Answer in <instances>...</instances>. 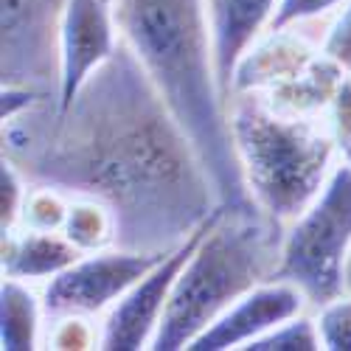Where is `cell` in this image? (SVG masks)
<instances>
[{"label":"cell","mask_w":351,"mask_h":351,"mask_svg":"<svg viewBox=\"0 0 351 351\" xmlns=\"http://www.w3.org/2000/svg\"><path fill=\"white\" fill-rule=\"evenodd\" d=\"M329 130L337 141V149L343 152L346 146L351 143V73H346L337 84V90L332 96V104H329Z\"/></svg>","instance_id":"obj_23"},{"label":"cell","mask_w":351,"mask_h":351,"mask_svg":"<svg viewBox=\"0 0 351 351\" xmlns=\"http://www.w3.org/2000/svg\"><path fill=\"white\" fill-rule=\"evenodd\" d=\"M309 298L304 289L284 278H270L253 287L242 295L228 312H222L214 324L194 337L189 351H230L247 348L256 337L267 335L270 329L281 326L284 320L295 317L306 309Z\"/></svg>","instance_id":"obj_11"},{"label":"cell","mask_w":351,"mask_h":351,"mask_svg":"<svg viewBox=\"0 0 351 351\" xmlns=\"http://www.w3.org/2000/svg\"><path fill=\"white\" fill-rule=\"evenodd\" d=\"M166 256L169 250H127V247L84 253L68 270L45 281L43 289L45 315L48 317L101 315L135 281H141L155 265H160Z\"/></svg>","instance_id":"obj_8"},{"label":"cell","mask_w":351,"mask_h":351,"mask_svg":"<svg viewBox=\"0 0 351 351\" xmlns=\"http://www.w3.org/2000/svg\"><path fill=\"white\" fill-rule=\"evenodd\" d=\"M82 256L84 253L62 230L17 228L3 237V276L20 281H48Z\"/></svg>","instance_id":"obj_13"},{"label":"cell","mask_w":351,"mask_h":351,"mask_svg":"<svg viewBox=\"0 0 351 351\" xmlns=\"http://www.w3.org/2000/svg\"><path fill=\"white\" fill-rule=\"evenodd\" d=\"M48 348H99V335L90 326L87 315H65L53 317V329L45 337Z\"/></svg>","instance_id":"obj_20"},{"label":"cell","mask_w":351,"mask_h":351,"mask_svg":"<svg viewBox=\"0 0 351 351\" xmlns=\"http://www.w3.org/2000/svg\"><path fill=\"white\" fill-rule=\"evenodd\" d=\"M230 132L247 197L278 225L298 219L335 171L337 141L315 115L284 112L253 93L233 101Z\"/></svg>","instance_id":"obj_4"},{"label":"cell","mask_w":351,"mask_h":351,"mask_svg":"<svg viewBox=\"0 0 351 351\" xmlns=\"http://www.w3.org/2000/svg\"><path fill=\"white\" fill-rule=\"evenodd\" d=\"M351 253V163L335 166L309 208L284 230L281 261L273 278L292 281L309 304L324 306L346 292V261Z\"/></svg>","instance_id":"obj_5"},{"label":"cell","mask_w":351,"mask_h":351,"mask_svg":"<svg viewBox=\"0 0 351 351\" xmlns=\"http://www.w3.org/2000/svg\"><path fill=\"white\" fill-rule=\"evenodd\" d=\"M284 225L253 199L217 208L206 237L178 276L169 306L152 340L155 351H180L194 343L242 295L276 276Z\"/></svg>","instance_id":"obj_3"},{"label":"cell","mask_w":351,"mask_h":351,"mask_svg":"<svg viewBox=\"0 0 351 351\" xmlns=\"http://www.w3.org/2000/svg\"><path fill=\"white\" fill-rule=\"evenodd\" d=\"M324 53L329 60H335L346 73H351V0L329 25V34L324 40Z\"/></svg>","instance_id":"obj_22"},{"label":"cell","mask_w":351,"mask_h":351,"mask_svg":"<svg viewBox=\"0 0 351 351\" xmlns=\"http://www.w3.org/2000/svg\"><path fill=\"white\" fill-rule=\"evenodd\" d=\"M62 233L82 253L107 250L115 247V217L101 199L87 194H71Z\"/></svg>","instance_id":"obj_15"},{"label":"cell","mask_w":351,"mask_h":351,"mask_svg":"<svg viewBox=\"0 0 351 351\" xmlns=\"http://www.w3.org/2000/svg\"><path fill=\"white\" fill-rule=\"evenodd\" d=\"M121 45V32L110 0H65L62 14V76L60 104L65 110Z\"/></svg>","instance_id":"obj_10"},{"label":"cell","mask_w":351,"mask_h":351,"mask_svg":"<svg viewBox=\"0 0 351 351\" xmlns=\"http://www.w3.org/2000/svg\"><path fill=\"white\" fill-rule=\"evenodd\" d=\"M346 71L324 51H312L287 32H270L237 68L233 93H265L267 104L295 115L329 110Z\"/></svg>","instance_id":"obj_6"},{"label":"cell","mask_w":351,"mask_h":351,"mask_svg":"<svg viewBox=\"0 0 351 351\" xmlns=\"http://www.w3.org/2000/svg\"><path fill=\"white\" fill-rule=\"evenodd\" d=\"M71 206V194L62 189H53L45 183H32L25 199V211L20 228H37V230H62Z\"/></svg>","instance_id":"obj_17"},{"label":"cell","mask_w":351,"mask_h":351,"mask_svg":"<svg viewBox=\"0 0 351 351\" xmlns=\"http://www.w3.org/2000/svg\"><path fill=\"white\" fill-rule=\"evenodd\" d=\"M28 191H32V180L14 160L3 158V169H0V230L3 237L20 228Z\"/></svg>","instance_id":"obj_18"},{"label":"cell","mask_w":351,"mask_h":351,"mask_svg":"<svg viewBox=\"0 0 351 351\" xmlns=\"http://www.w3.org/2000/svg\"><path fill=\"white\" fill-rule=\"evenodd\" d=\"M43 295L28 287V281L3 276L0 287V348L32 351L40 346L43 332Z\"/></svg>","instance_id":"obj_14"},{"label":"cell","mask_w":351,"mask_h":351,"mask_svg":"<svg viewBox=\"0 0 351 351\" xmlns=\"http://www.w3.org/2000/svg\"><path fill=\"white\" fill-rule=\"evenodd\" d=\"M346 292L351 295V253H348V261H346Z\"/></svg>","instance_id":"obj_24"},{"label":"cell","mask_w":351,"mask_h":351,"mask_svg":"<svg viewBox=\"0 0 351 351\" xmlns=\"http://www.w3.org/2000/svg\"><path fill=\"white\" fill-rule=\"evenodd\" d=\"M320 343L329 351H351V295L343 292L335 301L317 306Z\"/></svg>","instance_id":"obj_19"},{"label":"cell","mask_w":351,"mask_h":351,"mask_svg":"<svg viewBox=\"0 0 351 351\" xmlns=\"http://www.w3.org/2000/svg\"><path fill=\"white\" fill-rule=\"evenodd\" d=\"M324 348L320 343V332H317V320L306 317L304 312L284 320L281 326L270 329L267 335L256 337L247 351H317Z\"/></svg>","instance_id":"obj_16"},{"label":"cell","mask_w":351,"mask_h":351,"mask_svg":"<svg viewBox=\"0 0 351 351\" xmlns=\"http://www.w3.org/2000/svg\"><path fill=\"white\" fill-rule=\"evenodd\" d=\"M65 0H3L0 76L3 87L60 96Z\"/></svg>","instance_id":"obj_7"},{"label":"cell","mask_w":351,"mask_h":351,"mask_svg":"<svg viewBox=\"0 0 351 351\" xmlns=\"http://www.w3.org/2000/svg\"><path fill=\"white\" fill-rule=\"evenodd\" d=\"M278 0H208L211 34H214V60L222 93L230 107L233 79L247 51L258 43L261 32L270 28Z\"/></svg>","instance_id":"obj_12"},{"label":"cell","mask_w":351,"mask_h":351,"mask_svg":"<svg viewBox=\"0 0 351 351\" xmlns=\"http://www.w3.org/2000/svg\"><path fill=\"white\" fill-rule=\"evenodd\" d=\"M214 217H217V211L202 222L189 239L174 245L160 265H155L141 281H135L124 295L107 309L101 332H99V348H107V351L152 348V340L158 335V326H160L163 312L169 306L171 289L178 284V276L189 265L191 253L197 250L199 239L206 237Z\"/></svg>","instance_id":"obj_9"},{"label":"cell","mask_w":351,"mask_h":351,"mask_svg":"<svg viewBox=\"0 0 351 351\" xmlns=\"http://www.w3.org/2000/svg\"><path fill=\"white\" fill-rule=\"evenodd\" d=\"M56 104L3 121V158L32 183L101 199L115 247L171 250L222 206L197 146L124 40L65 110Z\"/></svg>","instance_id":"obj_1"},{"label":"cell","mask_w":351,"mask_h":351,"mask_svg":"<svg viewBox=\"0 0 351 351\" xmlns=\"http://www.w3.org/2000/svg\"><path fill=\"white\" fill-rule=\"evenodd\" d=\"M121 40L155 82L211 171L225 206L247 202L214 60L208 0H110Z\"/></svg>","instance_id":"obj_2"},{"label":"cell","mask_w":351,"mask_h":351,"mask_svg":"<svg viewBox=\"0 0 351 351\" xmlns=\"http://www.w3.org/2000/svg\"><path fill=\"white\" fill-rule=\"evenodd\" d=\"M343 160H348V163H351V143H348L346 149H343Z\"/></svg>","instance_id":"obj_25"},{"label":"cell","mask_w":351,"mask_h":351,"mask_svg":"<svg viewBox=\"0 0 351 351\" xmlns=\"http://www.w3.org/2000/svg\"><path fill=\"white\" fill-rule=\"evenodd\" d=\"M340 3L343 0H278V9L273 14V23H270L267 32H287L289 25L320 17Z\"/></svg>","instance_id":"obj_21"}]
</instances>
